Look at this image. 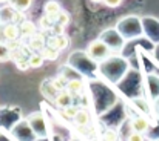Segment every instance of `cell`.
Here are the masks:
<instances>
[{"label":"cell","instance_id":"cell-18","mask_svg":"<svg viewBox=\"0 0 159 141\" xmlns=\"http://www.w3.org/2000/svg\"><path fill=\"white\" fill-rule=\"evenodd\" d=\"M117 140V132L114 129H107L104 132V141H116Z\"/></svg>","mask_w":159,"mask_h":141},{"label":"cell","instance_id":"cell-1","mask_svg":"<svg viewBox=\"0 0 159 141\" xmlns=\"http://www.w3.org/2000/svg\"><path fill=\"white\" fill-rule=\"evenodd\" d=\"M87 54L93 58V60H104L108 57V54H110V48L108 45H105L102 40H94V42H91L88 48H87Z\"/></svg>","mask_w":159,"mask_h":141},{"label":"cell","instance_id":"cell-10","mask_svg":"<svg viewBox=\"0 0 159 141\" xmlns=\"http://www.w3.org/2000/svg\"><path fill=\"white\" fill-rule=\"evenodd\" d=\"M82 89H84V83H82L80 80H77V78L68 80V83H66V91H70L73 95L82 92Z\"/></svg>","mask_w":159,"mask_h":141},{"label":"cell","instance_id":"cell-14","mask_svg":"<svg viewBox=\"0 0 159 141\" xmlns=\"http://www.w3.org/2000/svg\"><path fill=\"white\" fill-rule=\"evenodd\" d=\"M66 83H68V80L65 78V77H57V78H54L53 81H51V85H53V88L57 91V92H60V91H65L66 89Z\"/></svg>","mask_w":159,"mask_h":141},{"label":"cell","instance_id":"cell-4","mask_svg":"<svg viewBox=\"0 0 159 141\" xmlns=\"http://www.w3.org/2000/svg\"><path fill=\"white\" fill-rule=\"evenodd\" d=\"M73 97L74 95L71 94L70 91H60V92H57L56 97H54V103L62 109V107H66V106H70L71 103H73Z\"/></svg>","mask_w":159,"mask_h":141},{"label":"cell","instance_id":"cell-9","mask_svg":"<svg viewBox=\"0 0 159 141\" xmlns=\"http://www.w3.org/2000/svg\"><path fill=\"white\" fill-rule=\"evenodd\" d=\"M40 54H42V57L45 58V60H57L59 58V49H56V48H51V46H43V49L40 51Z\"/></svg>","mask_w":159,"mask_h":141},{"label":"cell","instance_id":"cell-2","mask_svg":"<svg viewBox=\"0 0 159 141\" xmlns=\"http://www.w3.org/2000/svg\"><path fill=\"white\" fill-rule=\"evenodd\" d=\"M20 35H22V32H20V26L17 23L9 22V23H6L3 26V37H5V40H8V42H17V39Z\"/></svg>","mask_w":159,"mask_h":141},{"label":"cell","instance_id":"cell-5","mask_svg":"<svg viewBox=\"0 0 159 141\" xmlns=\"http://www.w3.org/2000/svg\"><path fill=\"white\" fill-rule=\"evenodd\" d=\"M68 43H70V40H68V37L65 35V34H56L54 37L51 39H48V46L51 48H56V49H59V51H62V49H65V48L68 46Z\"/></svg>","mask_w":159,"mask_h":141},{"label":"cell","instance_id":"cell-22","mask_svg":"<svg viewBox=\"0 0 159 141\" xmlns=\"http://www.w3.org/2000/svg\"><path fill=\"white\" fill-rule=\"evenodd\" d=\"M8 2H11V0H0V5H3V3H8Z\"/></svg>","mask_w":159,"mask_h":141},{"label":"cell","instance_id":"cell-15","mask_svg":"<svg viewBox=\"0 0 159 141\" xmlns=\"http://www.w3.org/2000/svg\"><path fill=\"white\" fill-rule=\"evenodd\" d=\"M11 3H12V8L19 11H26L28 8H31L33 0H11Z\"/></svg>","mask_w":159,"mask_h":141},{"label":"cell","instance_id":"cell-7","mask_svg":"<svg viewBox=\"0 0 159 141\" xmlns=\"http://www.w3.org/2000/svg\"><path fill=\"white\" fill-rule=\"evenodd\" d=\"M150 124H148V120L144 118V117H138L131 121V129L134 132H139V134H145L148 131Z\"/></svg>","mask_w":159,"mask_h":141},{"label":"cell","instance_id":"cell-11","mask_svg":"<svg viewBox=\"0 0 159 141\" xmlns=\"http://www.w3.org/2000/svg\"><path fill=\"white\" fill-rule=\"evenodd\" d=\"M45 46V39L42 35H33L31 37V42H30V48L34 49V51H42Z\"/></svg>","mask_w":159,"mask_h":141},{"label":"cell","instance_id":"cell-3","mask_svg":"<svg viewBox=\"0 0 159 141\" xmlns=\"http://www.w3.org/2000/svg\"><path fill=\"white\" fill-rule=\"evenodd\" d=\"M43 12H45V15H48L50 19H53L56 22L57 15L62 12V6H60V3L57 0H48L45 3V6H43Z\"/></svg>","mask_w":159,"mask_h":141},{"label":"cell","instance_id":"cell-12","mask_svg":"<svg viewBox=\"0 0 159 141\" xmlns=\"http://www.w3.org/2000/svg\"><path fill=\"white\" fill-rule=\"evenodd\" d=\"M28 60H30V66L31 68H40V66H43V61H45V58L42 57V54L39 52H34V54H31L30 57H28Z\"/></svg>","mask_w":159,"mask_h":141},{"label":"cell","instance_id":"cell-6","mask_svg":"<svg viewBox=\"0 0 159 141\" xmlns=\"http://www.w3.org/2000/svg\"><path fill=\"white\" fill-rule=\"evenodd\" d=\"M19 26H20V32H22V35L33 37V35L37 34V26H36V23L31 22V20H26V19H25L22 23H19Z\"/></svg>","mask_w":159,"mask_h":141},{"label":"cell","instance_id":"cell-13","mask_svg":"<svg viewBox=\"0 0 159 141\" xmlns=\"http://www.w3.org/2000/svg\"><path fill=\"white\" fill-rule=\"evenodd\" d=\"M80 109H77V106H74V104H70V106H66V107H62V115L63 117H66L68 120H73L76 115H77V112H79Z\"/></svg>","mask_w":159,"mask_h":141},{"label":"cell","instance_id":"cell-16","mask_svg":"<svg viewBox=\"0 0 159 141\" xmlns=\"http://www.w3.org/2000/svg\"><path fill=\"white\" fill-rule=\"evenodd\" d=\"M56 23L65 28V26L70 23V14H68V12H65V11H62V12L57 15V20H56Z\"/></svg>","mask_w":159,"mask_h":141},{"label":"cell","instance_id":"cell-20","mask_svg":"<svg viewBox=\"0 0 159 141\" xmlns=\"http://www.w3.org/2000/svg\"><path fill=\"white\" fill-rule=\"evenodd\" d=\"M122 3V0H104V5H107L108 8H117Z\"/></svg>","mask_w":159,"mask_h":141},{"label":"cell","instance_id":"cell-17","mask_svg":"<svg viewBox=\"0 0 159 141\" xmlns=\"http://www.w3.org/2000/svg\"><path fill=\"white\" fill-rule=\"evenodd\" d=\"M9 57H11V49H9V46L0 43V61H6V60H9Z\"/></svg>","mask_w":159,"mask_h":141},{"label":"cell","instance_id":"cell-21","mask_svg":"<svg viewBox=\"0 0 159 141\" xmlns=\"http://www.w3.org/2000/svg\"><path fill=\"white\" fill-rule=\"evenodd\" d=\"M90 2H93V3H104V0H90Z\"/></svg>","mask_w":159,"mask_h":141},{"label":"cell","instance_id":"cell-19","mask_svg":"<svg viewBox=\"0 0 159 141\" xmlns=\"http://www.w3.org/2000/svg\"><path fill=\"white\" fill-rule=\"evenodd\" d=\"M128 141H144V134H139V132H134L128 135Z\"/></svg>","mask_w":159,"mask_h":141},{"label":"cell","instance_id":"cell-8","mask_svg":"<svg viewBox=\"0 0 159 141\" xmlns=\"http://www.w3.org/2000/svg\"><path fill=\"white\" fill-rule=\"evenodd\" d=\"M73 121H74V124L76 126H79V127H85V126H88L90 124V114L87 112V110H79L77 112V115L73 118Z\"/></svg>","mask_w":159,"mask_h":141}]
</instances>
